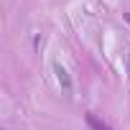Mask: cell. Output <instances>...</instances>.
<instances>
[{
    "label": "cell",
    "mask_w": 130,
    "mask_h": 130,
    "mask_svg": "<svg viewBox=\"0 0 130 130\" xmlns=\"http://www.w3.org/2000/svg\"><path fill=\"white\" fill-rule=\"evenodd\" d=\"M127 74H130V51H127Z\"/></svg>",
    "instance_id": "obj_3"
},
{
    "label": "cell",
    "mask_w": 130,
    "mask_h": 130,
    "mask_svg": "<svg viewBox=\"0 0 130 130\" xmlns=\"http://www.w3.org/2000/svg\"><path fill=\"white\" fill-rule=\"evenodd\" d=\"M87 125H89L92 130H112V127H110L107 122H102V120H100L97 115H92V112L87 115Z\"/></svg>",
    "instance_id": "obj_2"
},
{
    "label": "cell",
    "mask_w": 130,
    "mask_h": 130,
    "mask_svg": "<svg viewBox=\"0 0 130 130\" xmlns=\"http://www.w3.org/2000/svg\"><path fill=\"white\" fill-rule=\"evenodd\" d=\"M125 21H127V26H130V13H125Z\"/></svg>",
    "instance_id": "obj_4"
},
{
    "label": "cell",
    "mask_w": 130,
    "mask_h": 130,
    "mask_svg": "<svg viewBox=\"0 0 130 130\" xmlns=\"http://www.w3.org/2000/svg\"><path fill=\"white\" fill-rule=\"evenodd\" d=\"M54 72H56V79H59V84L64 87V92H72V77H69V72L61 67V64H54Z\"/></svg>",
    "instance_id": "obj_1"
}]
</instances>
